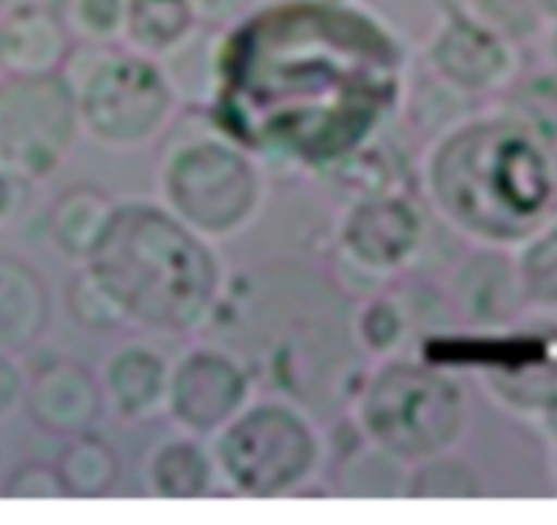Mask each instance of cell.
<instances>
[{"label": "cell", "instance_id": "cell-10", "mask_svg": "<svg viewBox=\"0 0 557 525\" xmlns=\"http://www.w3.org/2000/svg\"><path fill=\"white\" fill-rule=\"evenodd\" d=\"M515 63V44L462 9L446 11L424 49V65L430 74L466 96L490 93L509 82Z\"/></svg>", "mask_w": 557, "mask_h": 525}, {"label": "cell", "instance_id": "cell-6", "mask_svg": "<svg viewBox=\"0 0 557 525\" xmlns=\"http://www.w3.org/2000/svg\"><path fill=\"white\" fill-rule=\"evenodd\" d=\"M212 457L237 493L272 499L297 493L315 477L324 444L299 408L281 401H250L212 436Z\"/></svg>", "mask_w": 557, "mask_h": 525}, {"label": "cell", "instance_id": "cell-17", "mask_svg": "<svg viewBox=\"0 0 557 525\" xmlns=\"http://www.w3.org/2000/svg\"><path fill=\"white\" fill-rule=\"evenodd\" d=\"M215 457L196 436H177L152 450L145 463V483L156 499H201L215 483Z\"/></svg>", "mask_w": 557, "mask_h": 525}, {"label": "cell", "instance_id": "cell-18", "mask_svg": "<svg viewBox=\"0 0 557 525\" xmlns=\"http://www.w3.org/2000/svg\"><path fill=\"white\" fill-rule=\"evenodd\" d=\"M196 30L199 22L188 0H125L120 41L134 52L161 60Z\"/></svg>", "mask_w": 557, "mask_h": 525}, {"label": "cell", "instance_id": "cell-9", "mask_svg": "<svg viewBox=\"0 0 557 525\" xmlns=\"http://www.w3.org/2000/svg\"><path fill=\"white\" fill-rule=\"evenodd\" d=\"M422 243V212L400 194L368 196L341 223V254L359 272L373 278H389L411 265Z\"/></svg>", "mask_w": 557, "mask_h": 525}, {"label": "cell", "instance_id": "cell-25", "mask_svg": "<svg viewBox=\"0 0 557 525\" xmlns=\"http://www.w3.org/2000/svg\"><path fill=\"white\" fill-rule=\"evenodd\" d=\"M125 0H69L65 25L82 41L112 44L123 36Z\"/></svg>", "mask_w": 557, "mask_h": 525}, {"label": "cell", "instance_id": "cell-1", "mask_svg": "<svg viewBox=\"0 0 557 525\" xmlns=\"http://www.w3.org/2000/svg\"><path fill=\"white\" fill-rule=\"evenodd\" d=\"M85 265L117 300L136 330L174 335L199 330L215 314L223 294L215 243L150 202L114 205Z\"/></svg>", "mask_w": 557, "mask_h": 525}, {"label": "cell", "instance_id": "cell-12", "mask_svg": "<svg viewBox=\"0 0 557 525\" xmlns=\"http://www.w3.org/2000/svg\"><path fill=\"white\" fill-rule=\"evenodd\" d=\"M451 297L462 319L476 327H504L528 303L517 259L487 248L466 256L451 278Z\"/></svg>", "mask_w": 557, "mask_h": 525}, {"label": "cell", "instance_id": "cell-8", "mask_svg": "<svg viewBox=\"0 0 557 525\" xmlns=\"http://www.w3.org/2000/svg\"><path fill=\"white\" fill-rule=\"evenodd\" d=\"M253 401L250 370L221 346H196L169 370L166 414L183 434L210 439Z\"/></svg>", "mask_w": 557, "mask_h": 525}, {"label": "cell", "instance_id": "cell-24", "mask_svg": "<svg viewBox=\"0 0 557 525\" xmlns=\"http://www.w3.org/2000/svg\"><path fill=\"white\" fill-rule=\"evenodd\" d=\"M468 11L515 47L531 41L547 25L542 9H539V0H471Z\"/></svg>", "mask_w": 557, "mask_h": 525}, {"label": "cell", "instance_id": "cell-5", "mask_svg": "<svg viewBox=\"0 0 557 525\" xmlns=\"http://www.w3.org/2000/svg\"><path fill=\"white\" fill-rule=\"evenodd\" d=\"M466 423L460 384L422 365H384L370 374L357 398V425L364 439L406 463L451 450L462 439Z\"/></svg>", "mask_w": 557, "mask_h": 525}, {"label": "cell", "instance_id": "cell-31", "mask_svg": "<svg viewBox=\"0 0 557 525\" xmlns=\"http://www.w3.org/2000/svg\"><path fill=\"white\" fill-rule=\"evenodd\" d=\"M0 3H3V0H0Z\"/></svg>", "mask_w": 557, "mask_h": 525}, {"label": "cell", "instance_id": "cell-21", "mask_svg": "<svg viewBox=\"0 0 557 525\" xmlns=\"http://www.w3.org/2000/svg\"><path fill=\"white\" fill-rule=\"evenodd\" d=\"M413 330L411 308L397 294H375L359 308L354 335L373 357H395Z\"/></svg>", "mask_w": 557, "mask_h": 525}, {"label": "cell", "instance_id": "cell-26", "mask_svg": "<svg viewBox=\"0 0 557 525\" xmlns=\"http://www.w3.org/2000/svg\"><path fill=\"white\" fill-rule=\"evenodd\" d=\"M5 499H69L58 468L47 463H25L9 477L3 488Z\"/></svg>", "mask_w": 557, "mask_h": 525}, {"label": "cell", "instance_id": "cell-19", "mask_svg": "<svg viewBox=\"0 0 557 525\" xmlns=\"http://www.w3.org/2000/svg\"><path fill=\"white\" fill-rule=\"evenodd\" d=\"M54 468L69 499H103L120 477L117 452L90 430L69 436Z\"/></svg>", "mask_w": 557, "mask_h": 525}, {"label": "cell", "instance_id": "cell-23", "mask_svg": "<svg viewBox=\"0 0 557 525\" xmlns=\"http://www.w3.org/2000/svg\"><path fill=\"white\" fill-rule=\"evenodd\" d=\"M69 314L82 330L90 332H117L128 330V319L120 310L117 300L109 294V289L103 286L96 278V272L90 267H82L74 276L69 286Z\"/></svg>", "mask_w": 557, "mask_h": 525}, {"label": "cell", "instance_id": "cell-29", "mask_svg": "<svg viewBox=\"0 0 557 525\" xmlns=\"http://www.w3.org/2000/svg\"><path fill=\"white\" fill-rule=\"evenodd\" d=\"M30 185L33 183H27V180L0 169V227L11 223L25 210L27 199H30Z\"/></svg>", "mask_w": 557, "mask_h": 525}, {"label": "cell", "instance_id": "cell-7", "mask_svg": "<svg viewBox=\"0 0 557 525\" xmlns=\"http://www.w3.org/2000/svg\"><path fill=\"white\" fill-rule=\"evenodd\" d=\"M82 134L69 80L9 74L0 82V169L27 183L52 178Z\"/></svg>", "mask_w": 557, "mask_h": 525}, {"label": "cell", "instance_id": "cell-20", "mask_svg": "<svg viewBox=\"0 0 557 525\" xmlns=\"http://www.w3.org/2000/svg\"><path fill=\"white\" fill-rule=\"evenodd\" d=\"M346 461L341 463L337 483L341 493L354 499H400L406 496L408 472L411 463L400 461L384 447L368 441V450H348Z\"/></svg>", "mask_w": 557, "mask_h": 525}, {"label": "cell", "instance_id": "cell-2", "mask_svg": "<svg viewBox=\"0 0 557 525\" xmlns=\"http://www.w3.org/2000/svg\"><path fill=\"white\" fill-rule=\"evenodd\" d=\"M428 191L460 232L487 243L520 237L553 199L549 147L525 120L460 123L428 161Z\"/></svg>", "mask_w": 557, "mask_h": 525}, {"label": "cell", "instance_id": "cell-13", "mask_svg": "<svg viewBox=\"0 0 557 525\" xmlns=\"http://www.w3.org/2000/svg\"><path fill=\"white\" fill-rule=\"evenodd\" d=\"M172 363L147 343H125L107 357L101 370L103 406L123 423H145L166 412Z\"/></svg>", "mask_w": 557, "mask_h": 525}, {"label": "cell", "instance_id": "cell-28", "mask_svg": "<svg viewBox=\"0 0 557 525\" xmlns=\"http://www.w3.org/2000/svg\"><path fill=\"white\" fill-rule=\"evenodd\" d=\"M27 381L11 354H0V419L11 417L25 403Z\"/></svg>", "mask_w": 557, "mask_h": 525}, {"label": "cell", "instance_id": "cell-15", "mask_svg": "<svg viewBox=\"0 0 557 525\" xmlns=\"http://www.w3.org/2000/svg\"><path fill=\"white\" fill-rule=\"evenodd\" d=\"M49 321V294L41 276L14 256H0V354L27 352Z\"/></svg>", "mask_w": 557, "mask_h": 525}, {"label": "cell", "instance_id": "cell-22", "mask_svg": "<svg viewBox=\"0 0 557 525\" xmlns=\"http://www.w3.org/2000/svg\"><path fill=\"white\" fill-rule=\"evenodd\" d=\"M484 493L476 468L449 450L411 463L406 499H479Z\"/></svg>", "mask_w": 557, "mask_h": 525}, {"label": "cell", "instance_id": "cell-11", "mask_svg": "<svg viewBox=\"0 0 557 525\" xmlns=\"http://www.w3.org/2000/svg\"><path fill=\"white\" fill-rule=\"evenodd\" d=\"M25 408L38 428L69 439L90 430L101 417V384L76 359H54L27 381Z\"/></svg>", "mask_w": 557, "mask_h": 525}, {"label": "cell", "instance_id": "cell-3", "mask_svg": "<svg viewBox=\"0 0 557 525\" xmlns=\"http://www.w3.org/2000/svg\"><path fill=\"white\" fill-rule=\"evenodd\" d=\"M60 74L76 96L82 134L107 150H141L152 145L180 107L161 63L123 41L76 44Z\"/></svg>", "mask_w": 557, "mask_h": 525}, {"label": "cell", "instance_id": "cell-4", "mask_svg": "<svg viewBox=\"0 0 557 525\" xmlns=\"http://www.w3.org/2000/svg\"><path fill=\"white\" fill-rule=\"evenodd\" d=\"M264 196V172L256 158L215 131L183 134L158 163L161 207L210 243L245 232Z\"/></svg>", "mask_w": 557, "mask_h": 525}, {"label": "cell", "instance_id": "cell-30", "mask_svg": "<svg viewBox=\"0 0 557 525\" xmlns=\"http://www.w3.org/2000/svg\"><path fill=\"white\" fill-rule=\"evenodd\" d=\"M0 71H3V54H0Z\"/></svg>", "mask_w": 557, "mask_h": 525}, {"label": "cell", "instance_id": "cell-16", "mask_svg": "<svg viewBox=\"0 0 557 525\" xmlns=\"http://www.w3.org/2000/svg\"><path fill=\"white\" fill-rule=\"evenodd\" d=\"M114 212V202L98 185H71L47 212L49 243L65 259L85 265L96 251L103 229Z\"/></svg>", "mask_w": 557, "mask_h": 525}, {"label": "cell", "instance_id": "cell-14", "mask_svg": "<svg viewBox=\"0 0 557 525\" xmlns=\"http://www.w3.org/2000/svg\"><path fill=\"white\" fill-rule=\"evenodd\" d=\"M71 47L69 25L47 5L20 3L0 20V54L9 74H54L63 69Z\"/></svg>", "mask_w": 557, "mask_h": 525}, {"label": "cell", "instance_id": "cell-27", "mask_svg": "<svg viewBox=\"0 0 557 525\" xmlns=\"http://www.w3.org/2000/svg\"><path fill=\"white\" fill-rule=\"evenodd\" d=\"M188 3L190 9H194L199 27L221 33L239 25L243 20H248L256 0H188Z\"/></svg>", "mask_w": 557, "mask_h": 525}]
</instances>
